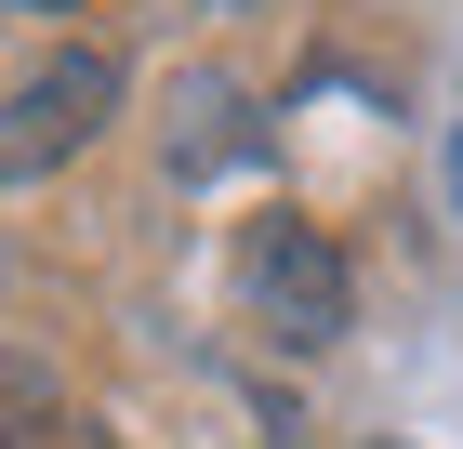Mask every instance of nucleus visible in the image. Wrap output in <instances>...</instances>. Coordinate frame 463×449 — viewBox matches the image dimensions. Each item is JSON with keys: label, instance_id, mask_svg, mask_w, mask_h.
Here are the masks:
<instances>
[{"label": "nucleus", "instance_id": "nucleus-1", "mask_svg": "<svg viewBox=\"0 0 463 449\" xmlns=\"http://www.w3.org/2000/svg\"><path fill=\"white\" fill-rule=\"evenodd\" d=\"M239 291L279 344H345V251L305 225V211H265L239 239Z\"/></svg>", "mask_w": 463, "mask_h": 449}, {"label": "nucleus", "instance_id": "nucleus-2", "mask_svg": "<svg viewBox=\"0 0 463 449\" xmlns=\"http://www.w3.org/2000/svg\"><path fill=\"white\" fill-rule=\"evenodd\" d=\"M107 106H119V67H107V53H53L27 93L0 106V173H53V159H80V145L107 133Z\"/></svg>", "mask_w": 463, "mask_h": 449}, {"label": "nucleus", "instance_id": "nucleus-3", "mask_svg": "<svg viewBox=\"0 0 463 449\" xmlns=\"http://www.w3.org/2000/svg\"><path fill=\"white\" fill-rule=\"evenodd\" d=\"M225 145H239V159H251V145H265V133H251V106L225 93L213 67H185V80H173V173H213Z\"/></svg>", "mask_w": 463, "mask_h": 449}, {"label": "nucleus", "instance_id": "nucleus-4", "mask_svg": "<svg viewBox=\"0 0 463 449\" xmlns=\"http://www.w3.org/2000/svg\"><path fill=\"white\" fill-rule=\"evenodd\" d=\"M0 449H67V383L27 344H0Z\"/></svg>", "mask_w": 463, "mask_h": 449}, {"label": "nucleus", "instance_id": "nucleus-5", "mask_svg": "<svg viewBox=\"0 0 463 449\" xmlns=\"http://www.w3.org/2000/svg\"><path fill=\"white\" fill-rule=\"evenodd\" d=\"M67 449H119V436H93V423H67Z\"/></svg>", "mask_w": 463, "mask_h": 449}, {"label": "nucleus", "instance_id": "nucleus-6", "mask_svg": "<svg viewBox=\"0 0 463 449\" xmlns=\"http://www.w3.org/2000/svg\"><path fill=\"white\" fill-rule=\"evenodd\" d=\"M27 14H67V0H27Z\"/></svg>", "mask_w": 463, "mask_h": 449}, {"label": "nucleus", "instance_id": "nucleus-7", "mask_svg": "<svg viewBox=\"0 0 463 449\" xmlns=\"http://www.w3.org/2000/svg\"><path fill=\"white\" fill-rule=\"evenodd\" d=\"M384 449H397V436H384Z\"/></svg>", "mask_w": 463, "mask_h": 449}]
</instances>
